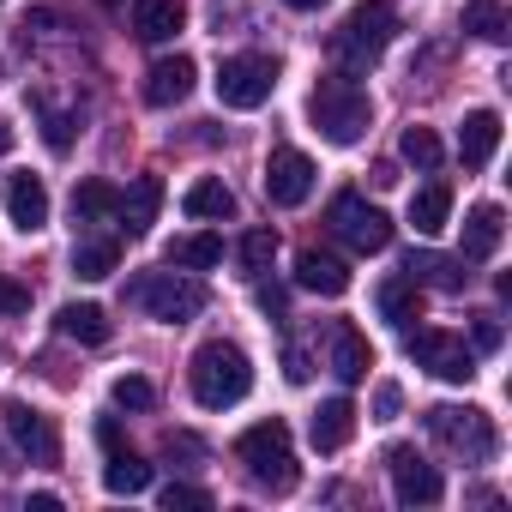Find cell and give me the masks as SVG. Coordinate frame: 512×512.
Masks as SVG:
<instances>
[{
  "label": "cell",
  "instance_id": "cell-16",
  "mask_svg": "<svg viewBox=\"0 0 512 512\" xmlns=\"http://www.w3.org/2000/svg\"><path fill=\"white\" fill-rule=\"evenodd\" d=\"M350 434H356V404H350V398H326V404L314 410V422H308L314 452H344Z\"/></svg>",
  "mask_w": 512,
  "mask_h": 512
},
{
  "label": "cell",
  "instance_id": "cell-30",
  "mask_svg": "<svg viewBox=\"0 0 512 512\" xmlns=\"http://www.w3.org/2000/svg\"><path fill=\"white\" fill-rule=\"evenodd\" d=\"M374 302H380V314H386L398 332L416 320V284H410V278H392V284H380V296H374Z\"/></svg>",
  "mask_w": 512,
  "mask_h": 512
},
{
  "label": "cell",
  "instance_id": "cell-4",
  "mask_svg": "<svg viewBox=\"0 0 512 512\" xmlns=\"http://www.w3.org/2000/svg\"><path fill=\"white\" fill-rule=\"evenodd\" d=\"M308 115L332 145H356L374 127V103H368V91L356 79H320L314 97H308Z\"/></svg>",
  "mask_w": 512,
  "mask_h": 512
},
{
  "label": "cell",
  "instance_id": "cell-1",
  "mask_svg": "<svg viewBox=\"0 0 512 512\" xmlns=\"http://www.w3.org/2000/svg\"><path fill=\"white\" fill-rule=\"evenodd\" d=\"M187 386H193V398H199L205 410H229V404H241V398L253 392V362H247V350H241V344L211 338V344H199V350H193Z\"/></svg>",
  "mask_w": 512,
  "mask_h": 512
},
{
  "label": "cell",
  "instance_id": "cell-14",
  "mask_svg": "<svg viewBox=\"0 0 512 512\" xmlns=\"http://www.w3.org/2000/svg\"><path fill=\"white\" fill-rule=\"evenodd\" d=\"M494 151H500V115H494V109H470L464 127H458V157H464V169H488Z\"/></svg>",
  "mask_w": 512,
  "mask_h": 512
},
{
  "label": "cell",
  "instance_id": "cell-26",
  "mask_svg": "<svg viewBox=\"0 0 512 512\" xmlns=\"http://www.w3.org/2000/svg\"><path fill=\"white\" fill-rule=\"evenodd\" d=\"M103 488L109 494H145L151 488V464L127 446H109V464H103Z\"/></svg>",
  "mask_w": 512,
  "mask_h": 512
},
{
  "label": "cell",
  "instance_id": "cell-24",
  "mask_svg": "<svg viewBox=\"0 0 512 512\" xmlns=\"http://www.w3.org/2000/svg\"><path fill=\"white\" fill-rule=\"evenodd\" d=\"M55 326H61V338H73V344H109V332H115L97 302H67V308L55 314Z\"/></svg>",
  "mask_w": 512,
  "mask_h": 512
},
{
  "label": "cell",
  "instance_id": "cell-35",
  "mask_svg": "<svg viewBox=\"0 0 512 512\" xmlns=\"http://www.w3.org/2000/svg\"><path fill=\"white\" fill-rule=\"evenodd\" d=\"M157 500H163V512H175V506H211V494H205V488H193V482H169Z\"/></svg>",
  "mask_w": 512,
  "mask_h": 512
},
{
  "label": "cell",
  "instance_id": "cell-27",
  "mask_svg": "<svg viewBox=\"0 0 512 512\" xmlns=\"http://www.w3.org/2000/svg\"><path fill=\"white\" fill-rule=\"evenodd\" d=\"M115 266H121V241H115V235H97V241H79V247H73V272H79L85 284L115 278Z\"/></svg>",
  "mask_w": 512,
  "mask_h": 512
},
{
  "label": "cell",
  "instance_id": "cell-8",
  "mask_svg": "<svg viewBox=\"0 0 512 512\" xmlns=\"http://www.w3.org/2000/svg\"><path fill=\"white\" fill-rule=\"evenodd\" d=\"M211 85H217L223 109H260L272 97V85H278V61H266V55H229Z\"/></svg>",
  "mask_w": 512,
  "mask_h": 512
},
{
  "label": "cell",
  "instance_id": "cell-33",
  "mask_svg": "<svg viewBox=\"0 0 512 512\" xmlns=\"http://www.w3.org/2000/svg\"><path fill=\"white\" fill-rule=\"evenodd\" d=\"M272 253H278V235L272 229H247L241 235V266H247V278H260L272 266Z\"/></svg>",
  "mask_w": 512,
  "mask_h": 512
},
{
  "label": "cell",
  "instance_id": "cell-42",
  "mask_svg": "<svg viewBox=\"0 0 512 512\" xmlns=\"http://www.w3.org/2000/svg\"><path fill=\"white\" fill-rule=\"evenodd\" d=\"M0 7H7V0H0Z\"/></svg>",
  "mask_w": 512,
  "mask_h": 512
},
{
  "label": "cell",
  "instance_id": "cell-22",
  "mask_svg": "<svg viewBox=\"0 0 512 512\" xmlns=\"http://www.w3.org/2000/svg\"><path fill=\"white\" fill-rule=\"evenodd\" d=\"M163 260H169L175 272H211V266H223V235H211V229H199V235H175Z\"/></svg>",
  "mask_w": 512,
  "mask_h": 512
},
{
  "label": "cell",
  "instance_id": "cell-23",
  "mask_svg": "<svg viewBox=\"0 0 512 512\" xmlns=\"http://www.w3.org/2000/svg\"><path fill=\"white\" fill-rule=\"evenodd\" d=\"M404 278L422 290V284H434V290H464V260H446V253H410L404 260Z\"/></svg>",
  "mask_w": 512,
  "mask_h": 512
},
{
  "label": "cell",
  "instance_id": "cell-40",
  "mask_svg": "<svg viewBox=\"0 0 512 512\" xmlns=\"http://www.w3.org/2000/svg\"><path fill=\"white\" fill-rule=\"evenodd\" d=\"M284 7H296V13H320L326 0H284Z\"/></svg>",
  "mask_w": 512,
  "mask_h": 512
},
{
  "label": "cell",
  "instance_id": "cell-25",
  "mask_svg": "<svg viewBox=\"0 0 512 512\" xmlns=\"http://www.w3.org/2000/svg\"><path fill=\"white\" fill-rule=\"evenodd\" d=\"M446 217H452V187H446V181H428V187L410 193V223H416V235H440Z\"/></svg>",
  "mask_w": 512,
  "mask_h": 512
},
{
  "label": "cell",
  "instance_id": "cell-15",
  "mask_svg": "<svg viewBox=\"0 0 512 512\" xmlns=\"http://www.w3.org/2000/svg\"><path fill=\"white\" fill-rule=\"evenodd\" d=\"M296 284L314 290V296H344L350 290V266L332 260V253H320V247H302L296 253Z\"/></svg>",
  "mask_w": 512,
  "mask_h": 512
},
{
  "label": "cell",
  "instance_id": "cell-9",
  "mask_svg": "<svg viewBox=\"0 0 512 512\" xmlns=\"http://www.w3.org/2000/svg\"><path fill=\"white\" fill-rule=\"evenodd\" d=\"M410 356H416L428 374H440L446 386H464V380L476 374V350H470L464 338H452V332H410Z\"/></svg>",
  "mask_w": 512,
  "mask_h": 512
},
{
  "label": "cell",
  "instance_id": "cell-37",
  "mask_svg": "<svg viewBox=\"0 0 512 512\" xmlns=\"http://www.w3.org/2000/svg\"><path fill=\"white\" fill-rule=\"evenodd\" d=\"M31 308V290L25 284H13L7 272H0V314H25Z\"/></svg>",
  "mask_w": 512,
  "mask_h": 512
},
{
  "label": "cell",
  "instance_id": "cell-12",
  "mask_svg": "<svg viewBox=\"0 0 512 512\" xmlns=\"http://www.w3.org/2000/svg\"><path fill=\"white\" fill-rule=\"evenodd\" d=\"M0 422H7V434H13V446H19L25 458H37V464H55V458H61L55 422H49L43 410H31L25 398H7V404H0Z\"/></svg>",
  "mask_w": 512,
  "mask_h": 512
},
{
  "label": "cell",
  "instance_id": "cell-17",
  "mask_svg": "<svg viewBox=\"0 0 512 512\" xmlns=\"http://www.w3.org/2000/svg\"><path fill=\"white\" fill-rule=\"evenodd\" d=\"M7 217H13V229L37 235V229L49 223V187H43L37 175H13V187H7Z\"/></svg>",
  "mask_w": 512,
  "mask_h": 512
},
{
  "label": "cell",
  "instance_id": "cell-7",
  "mask_svg": "<svg viewBox=\"0 0 512 512\" xmlns=\"http://www.w3.org/2000/svg\"><path fill=\"white\" fill-rule=\"evenodd\" d=\"M326 223H332V235H338L350 253H386V247H392V217H386L380 205H368L362 193H338L332 211H326Z\"/></svg>",
  "mask_w": 512,
  "mask_h": 512
},
{
  "label": "cell",
  "instance_id": "cell-10",
  "mask_svg": "<svg viewBox=\"0 0 512 512\" xmlns=\"http://www.w3.org/2000/svg\"><path fill=\"white\" fill-rule=\"evenodd\" d=\"M308 193H314V157L296 151V145H278V151L266 157V199L284 205V211H296Z\"/></svg>",
  "mask_w": 512,
  "mask_h": 512
},
{
  "label": "cell",
  "instance_id": "cell-38",
  "mask_svg": "<svg viewBox=\"0 0 512 512\" xmlns=\"http://www.w3.org/2000/svg\"><path fill=\"white\" fill-rule=\"evenodd\" d=\"M470 338H476V350H500V320H494V314H476Z\"/></svg>",
  "mask_w": 512,
  "mask_h": 512
},
{
  "label": "cell",
  "instance_id": "cell-41",
  "mask_svg": "<svg viewBox=\"0 0 512 512\" xmlns=\"http://www.w3.org/2000/svg\"><path fill=\"white\" fill-rule=\"evenodd\" d=\"M7 151H13V127H7V121H0V157H7Z\"/></svg>",
  "mask_w": 512,
  "mask_h": 512
},
{
  "label": "cell",
  "instance_id": "cell-3",
  "mask_svg": "<svg viewBox=\"0 0 512 512\" xmlns=\"http://www.w3.org/2000/svg\"><path fill=\"white\" fill-rule=\"evenodd\" d=\"M235 458L247 464V476L260 482V488H272V494H290L296 488V446H290V428L272 416V422H253L241 440H235Z\"/></svg>",
  "mask_w": 512,
  "mask_h": 512
},
{
  "label": "cell",
  "instance_id": "cell-2",
  "mask_svg": "<svg viewBox=\"0 0 512 512\" xmlns=\"http://www.w3.org/2000/svg\"><path fill=\"white\" fill-rule=\"evenodd\" d=\"M392 31H398V7H392V0H356L350 19L332 31V55H338L350 73H368V67L386 55Z\"/></svg>",
  "mask_w": 512,
  "mask_h": 512
},
{
  "label": "cell",
  "instance_id": "cell-39",
  "mask_svg": "<svg viewBox=\"0 0 512 512\" xmlns=\"http://www.w3.org/2000/svg\"><path fill=\"white\" fill-rule=\"evenodd\" d=\"M284 374H290V380H296V386H302V380H308V374H314V368H308V356H302V350H296V344H290V350H284Z\"/></svg>",
  "mask_w": 512,
  "mask_h": 512
},
{
  "label": "cell",
  "instance_id": "cell-29",
  "mask_svg": "<svg viewBox=\"0 0 512 512\" xmlns=\"http://www.w3.org/2000/svg\"><path fill=\"white\" fill-rule=\"evenodd\" d=\"M115 205H121V193H115L109 181H79V187H73V217H79V223H109Z\"/></svg>",
  "mask_w": 512,
  "mask_h": 512
},
{
  "label": "cell",
  "instance_id": "cell-32",
  "mask_svg": "<svg viewBox=\"0 0 512 512\" xmlns=\"http://www.w3.org/2000/svg\"><path fill=\"white\" fill-rule=\"evenodd\" d=\"M398 151H404V163H416V169H440V139H434V127H404Z\"/></svg>",
  "mask_w": 512,
  "mask_h": 512
},
{
  "label": "cell",
  "instance_id": "cell-20",
  "mask_svg": "<svg viewBox=\"0 0 512 512\" xmlns=\"http://www.w3.org/2000/svg\"><path fill=\"white\" fill-rule=\"evenodd\" d=\"M157 205H163V181L157 175H139L127 193H121V205H115V217L127 223V235H145L151 223H157Z\"/></svg>",
  "mask_w": 512,
  "mask_h": 512
},
{
  "label": "cell",
  "instance_id": "cell-18",
  "mask_svg": "<svg viewBox=\"0 0 512 512\" xmlns=\"http://www.w3.org/2000/svg\"><path fill=\"white\" fill-rule=\"evenodd\" d=\"M181 25H187L181 0H133V37L139 43H169Z\"/></svg>",
  "mask_w": 512,
  "mask_h": 512
},
{
  "label": "cell",
  "instance_id": "cell-19",
  "mask_svg": "<svg viewBox=\"0 0 512 512\" xmlns=\"http://www.w3.org/2000/svg\"><path fill=\"white\" fill-rule=\"evenodd\" d=\"M506 235V211L500 205H470L464 217V260H494Z\"/></svg>",
  "mask_w": 512,
  "mask_h": 512
},
{
  "label": "cell",
  "instance_id": "cell-11",
  "mask_svg": "<svg viewBox=\"0 0 512 512\" xmlns=\"http://www.w3.org/2000/svg\"><path fill=\"white\" fill-rule=\"evenodd\" d=\"M386 464H392V494H398V506H434V500L446 494L440 470H434L416 446H392Z\"/></svg>",
  "mask_w": 512,
  "mask_h": 512
},
{
  "label": "cell",
  "instance_id": "cell-6",
  "mask_svg": "<svg viewBox=\"0 0 512 512\" xmlns=\"http://www.w3.org/2000/svg\"><path fill=\"white\" fill-rule=\"evenodd\" d=\"M127 302H133L139 314L163 320V326H181V320H193V314L205 308V290H199L193 278H181V272H145V278L127 284Z\"/></svg>",
  "mask_w": 512,
  "mask_h": 512
},
{
  "label": "cell",
  "instance_id": "cell-5",
  "mask_svg": "<svg viewBox=\"0 0 512 512\" xmlns=\"http://www.w3.org/2000/svg\"><path fill=\"white\" fill-rule=\"evenodd\" d=\"M428 434H434L446 452H458L464 464H482V458H494V446H500L494 416L476 410V404H434V410H428Z\"/></svg>",
  "mask_w": 512,
  "mask_h": 512
},
{
  "label": "cell",
  "instance_id": "cell-21",
  "mask_svg": "<svg viewBox=\"0 0 512 512\" xmlns=\"http://www.w3.org/2000/svg\"><path fill=\"white\" fill-rule=\"evenodd\" d=\"M368 368H374L368 338H362L356 326H332V374H338L344 386H356V380H368Z\"/></svg>",
  "mask_w": 512,
  "mask_h": 512
},
{
  "label": "cell",
  "instance_id": "cell-28",
  "mask_svg": "<svg viewBox=\"0 0 512 512\" xmlns=\"http://www.w3.org/2000/svg\"><path fill=\"white\" fill-rule=\"evenodd\" d=\"M181 205H187V217H217V223H223V217H235V193H229V187H223L217 175H205V181H193Z\"/></svg>",
  "mask_w": 512,
  "mask_h": 512
},
{
  "label": "cell",
  "instance_id": "cell-13",
  "mask_svg": "<svg viewBox=\"0 0 512 512\" xmlns=\"http://www.w3.org/2000/svg\"><path fill=\"white\" fill-rule=\"evenodd\" d=\"M193 79H199V67H193L187 55H163V61H151V73H145V103H151V109H175V103L193 97Z\"/></svg>",
  "mask_w": 512,
  "mask_h": 512
},
{
  "label": "cell",
  "instance_id": "cell-31",
  "mask_svg": "<svg viewBox=\"0 0 512 512\" xmlns=\"http://www.w3.org/2000/svg\"><path fill=\"white\" fill-rule=\"evenodd\" d=\"M464 31L482 37V43H506V13H500V0H470V7H464Z\"/></svg>",
  "mask_w": 512,
  "mask_h": 512
},
{
  "label": "cell",
  "instance_id": "cell-34",
  "mask_svg": "<svg viewBox=\"0 0 512 512\" xmlns=\"http://www.w3.org/2000/svg\"><path fill=\"white\" fill-rule=\"evenodd\" d=\"M109 398H115V410H151V404H157V386L139 380V374H121V380L109 386Z\"/></svg>",
  "mask_w": 512,
  "mask_h": 512
},
{
  "label": "cell",
  "instance_id": "cell-36",
  "mask_svg": "<svg viewBox=\"0 0 512 512\" xmlns=\"http://www.w3.org/2000/svg\"><path fill=\"white\" fill-rule=\"evenodd\" d=\"M398 404H404V386H398V380H380V386H374V416H380V422H392V416H398Z\"/></svg>",
  "mask_w": 512,
  "mask_h": 512
}]
</instances>
